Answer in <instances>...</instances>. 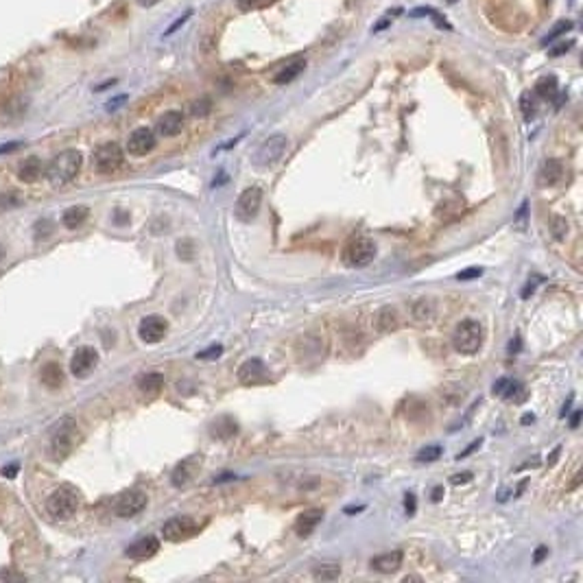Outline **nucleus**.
<instances>
[{
    "mask_svg": "<svg viewBox=\"0 0 583 583\" xmlns=\"http://www.w3.org/2000/svg\"><path fill=\"white\" fill-rule=\"evenodd\" d=\"M83 164V155L81 151L77 149H66L61 151L55 160L48 164V168L44 170V175L48 179L50 186L61 188V186H68V184L79 175V170H81Z\"/></svg>",
    "mask_w": 583,
    "mask_h": 583,
    "instance_id": "f257e3e1",
    "label": "nucleus"
},
{
    "mask_svg": "<svg viewBox=\"0 0 583 583\" xmlns=\"http://www.w3.org/2000/svg\"><path fill=\"white\" fill-rule=\"evenodd\" d=\"M75 442H77V422L72 415H63L61 419L55 422V426L50 431L48 455L55 461H63L72 453Z\"/></svg>",
    "mask_w": 583,
    "mask_h": 583,
    "instance_id": "f03ea898",
    "label": "nucleus"
},
{
    "mask_svg": "<svg viewBox=\"0 0 583 583\" xmlns=\"http://www.w3.org/2000/svg\"><path fill=\"white\" fill-rule=\"evenodd\" d=\"M453 346L459 354L472 356L483 346V326L476 319H463L453 335Z\"/></svg>",
    "mask_w": 583,
    "mask_h": 583,
    "instance_id": "7ed1b4c3",
    "label": "nucleus"
},
{
    "mask_svg": "<svg viewBox=\"0 0 583 583\" xmlns=\"http://www.w3.org/2000/svg\"><path fill=\"white\" fill-rule=\"evenodd\" d=\"M79 509V492L72 485H59L46 500V511L55 520H68Z\"/></svg>",
    "mask_w": 583,
    "mask_h": 583,
    "instance_id": "20e7f679",
    "label": "nucleus"
},
{
    "mask_svg": "<svg viewBox=\"0 0 583 583\" xmlns=\"http://www.w3.org/2000/svg\"><path fill=\"white\" fill-rule=\"evenodd\" d=\"M92 162H95L97 173L101 175H112L118 168L123 166L125 155H123V147L118 142H103L95 149V155H92Z\"/></svg>",
    "mask_w": 583,
    "mask_h": 583,
    "instance_id": "39448f33",
    "label": "nucleus"
},
{
    "mask_svg": "<svg viewBox=\"0 0 583 583\" xmlns=\"http://www.w3.org/2000/svg\"><path fill=\"white\" fill-rule=\"evenodd\" d=\"M374 256H376V245L367 236H352L346 249H343V262L348 267H365V264L374 260Z\"/></svg>",
    "mask_w": 583,
    "mask_h": 583,
    "instance_id": "423d86ee",
    "label": "nucleus"
},
{
    "mask_svg": "<svg viewBox=\"0 0 583 583\" xmlns=\"http://www.w3.org/2000/svg\"><path fill=\"white\" fill-rule=\"evenodd\" d=\"M286 147H288V138L286 136H282V134L269 136L258 147V151L254 155V162L258 166H273L275 162L282 160V155L286 153Z\"/></svg>",
    "mask_w": 583,
    "mask_h": 583,
    "instance_id": "0eeeda50",
    "label": "nucleus"
},
{
    "mask_svg": "<svg viewBox=\"0 0 583 583\" xmlns=\"http://www.w3.org/2000/svg\"><path fill=\"white\" fill-rule=\"evenodd\" d=\"M147 507V494L142 489H127L114 502V513L118 518H134Z\"/></svg>",
    "mask_w": 583,
    "mask_h": 583,
    "instance_id": "6e6552de",
    "label": "nucleus"
},
{
    "mask_svg": "<svg viewBox=\"0 0 583 583\" xmlns=\"http://www.w3.org/2000/svg\"><path fill=\"white\" fill-rule=\"evenodd\" d=\"M199 522L192 520L190 515H177V518H170L164 526H162V535L168 542H184L192 535L199 533Z\"/></svg>",
    "mask_w": 583,
    "mask_h": 583,
    "instance_id": "1a4fd4ad",
    "label": "nucleus"
},
{
    "mask_svg": "<svg viewBox=\"0 0 583 583\" xmlns=\"http://www.w3.org/2000/svg\"><path fill=\"white\" fill-rule=\"evenodd\" d=\"M262 206V190L258 186H249L245 188L236 199V217L238 221H254L258 210Z\"/></svg>",
    "mask_w": 583,
    "mask_h": 583,
    "instance_id": "9d476101",
    "label": "nucleus"
},
{
    "mask_svg": "<svg viewBox=\"0 0 583 583\" xmlns=\"http://www.w3.org/2000/svg\"><path fill=\"white\" fill-rule=\"evenodd\" d=\"M236 376H238V382H241V385L256 387V385H262V382L269 380V369L260 359H249L238 367Z\"/></svg>",
    "mask_w": 583,
    "mask_h": 583,
    "instance_id": "9b49d317",
    "label": "nucleus"
},
{
    "mask_svg": "<svg viewBox=\"0 0 583 583\" xmlns=\"http://www.w3.org/2000/svg\"><path fill=\"white\" fill-rule=\"evenodd\" d=\"M155 131L149 129V127H138L134 129L129 134L127 138V151L129 155H134V157H142V155H147L155 149Z\"/></svg>",
    "mask_w": 583,
    "mask_h": 583,
    "instance_id": "f8f14e48",
    "label": "nucleus"
},
{
    "mask_svg": "<svg viewBox=\"0 0 583 583\" xmlns=\"http://www.w3.org/2000/svg\"><path fill=\"white\" fill-rule=\"evenodd\" d=\"M99 363V352L90 346H81L79 350H75L72 361H70V372L77 378H88L92 369Z\"/></svg>",
    "mask_w": 583,
    "mask_h": 583,
    "instance_id": "ddd939ff",
    "label": "nucleus"
},
{
    "mask_svg": "<svg viewBox=\"0 0 583 583\" xmlns=\"http://www.w3.org/2000/svg\"><path fill=\"white\" fill-rule=\"evenodd\" d=\"M168 333V322L160 315H149L144 317L138 326V335L144 343H160Z\"/></svg>",
    "mask_w": 583,
    "mask_h": 583,
    "instance_id": "4468645a",
    "label": "nucleus"
},
{
    "mask_svg": "<svg viewBox=\"0 0 583 583\" xmlns=\"http://www.w3.org/2000/svg\"><path fill=\"white\" fill-rule=\"evenodd\" d=\"M157 551H160V540L153 535H147V537H140L138 542H134V544H129L125 555L129 560L144 562V560H151Z\"/></svg>",
    "mask_w": 583,
    "mask_h": 583,
    "instance_id": "2eb2a0df",
    "label": "nucleus"
},
{
    "mask_svg": "<svg viewBox=\"0 0 583 583\" xmlns=\"http://www.w3.org/2000/svg\"><path fill=\"white\" fill-rule=\"evenodd\" d=\"M155 129H157V134L164 136V138H173V136L181 134V129H184V114L177 112V110L164 112L160 118H157Z\"/></svg>",
    "mask_w": 583,
    "mask_h": 583,
    "instance_id": "dca6fc26",
    "label": "nucleus"
},
{
    "mask_svg": "<svg viewBox=\"0 0 583 583\" xmlns=\"http://www.w3.org/2000/svg\"><path fill=\"white\" fill-rule=\"evenodd\" d=\"M374 328L382 335L395 333V330L400 328V313H397V308H393V306L378 308L374 315Z\"/></svg>",
    "mask_w": 583,
    "mask_h": 583,
    "instance_id": "f3484780",
    "label": "nucleus"
},
{
    "mask_svg": "<svg viewBox=\"0 0 583 583\" xmlns=\"http://www.w3.org/2000/svg\"><path fill=\"white\" fill-rule=\"evenodd\" d=\"M402 557H404L402 551H389V553H382V555L372 557L369 566H372V571H376L380 575H391L402 566Z\"/></svg>",
    "mask_w": 583,
    "mask_h": 583,
    "instance_id": "a211bd4d",
    "label": "nucleus"
},
{
    "mask_svg": "<svg viewBox=\"0 0 583 583\" xmlns=\"http://www.w3.org/2000/svg\"><path fill=\"white\" fill-rule=\"evenodd\" d=\"M324 520V511L322 509H306V511H302L297 515V520H295V533L299 537H308L317 526H319V522Z\"/></svg>",
    "mask_w": 583,
    "mask_h": 583,
    "instance_id": "6ab92c4d",
    "label": "nucleus"
},
{
    "mask_svg": "<svg viewBox=\"0 0 583 583\" xmlns=\"http://www.w3.org/2000/svg\"><path fill=\"white\" fill-rule=\"evenodd\" d=\"M199 468V459L197 457H188L184 459L181 463H177L173 474H170V483L175 487H186L192 479H195V472Z\"/></svg>",
    "mask_w": 583,
    "mask_h": 583,
    "instance_id": "aec40b11",
    "label": "nucleus"
},
{
    "mask_svg": "<svg viewBox=\"0 0 583 583\" xmlns=\"http://www.w3.org/2000/svg\"><path fill=\"white\" fill-rule=\"evenodd\" d=\"M304 68H306V59H304V57H295L293 61H288L286 66H282V68L273 75V83L286 86V83L293 81V79H297V77L304 72Z\"/></svg>",
    "mask_w": 583,
    "mask_h": 583,
    "instance_id": "412c9836",
    "label": "nucleus"
},
{
    "mask_svg": "<svg viewBox=\"0 0 583 583\" xmlns=\"http://www.w3.org/2000/svg\"><path fill=\"white\" fill-rule=\"evenodd\" d=\"M44 175V164L42 160H39L37 155H31V157H26V160L18 166V177L24 181V184H33L37 181L39 177Z\"/></svg>",
    "mask_w": 583,
    "mask_h": 583,
    "instance_id": "4be33fe9",
    "label": "nucleus"
},
{
    "mask_svg": "<svg viewBox=\"0 0 583 583\" xmlns=\"http://www.w3.org/2000/svg\"><path fill=\"white\" fill-rule=\"evenodd\" d=\"M564 175V166L560 160H546L542 164L540 173H537V184L540 186H555Z\"/></svg>",
    "mask_w": 583,
    "mask_h": 583,
    "instance_id": "5701e85b",
    "label": "nucleus"
},
{
    "mask_svg": "<svg viewBox=\"0 0 583 583\" xmlns=\"http://www.w3.org/2000/svg\"><path fill=\"white\" fill-rule=\"evenodd\" d=\"M39 378H42L44 387H48V389H52V391L59 389V387L63 385V380H66L63 369H61L59 363H46L42 369H39Z\"/></svg>",
    "mask_w": 583,
    "mask_h": 583,
    "instance_id": "b1692460",
    "label": "nucleus"
},
{
    "mask_svg": "<svg viewBox=\"0 0 583 583\" xmlns=\"http://www.w3.org/2000/svg\"><path fill=\"white\" fill-rule=\"evenodd\" d=\"M236 433H238V424L230 415H223V417L215 419L210 426V435L217 437V439H230V437H234Z\"/></svg>",
    "mask_w": 583,
    "mask_h": 583,
    "instance_id": "393cba45",
    "label": "nucleus"
},
{
    "mask_svg": "<svg viewBox=\"0 0 583 583\" xmlns=\"http://www.w3.org/2000/svg\"><path fill=\"white\" fill-rule=\"evenodd\" d=\"M88 217H90V210L86 206H72V208H68L61 215V223L68 230H77V228H81V225L86 223Z\"/></svg>",
    "mask_w": 583,
    "mask_h": 583,
    "instance_id": "a878e982",
    "label": "nucleus"
},
{
    "mask_svg": "<svg viewBox=\"0 0 583 583\" xmlns=\"http://www.w3.org/2000/svg\"><path fill=\"white\" fill-rule=\"evenodd\" d=\"M162 387H164V376L160 372H147L138 378V389L142 393L155 395V393H160Z\"/></svg>",
    "mask_w": 583,
    "mask_h": 583,
    "instance_id": "bb28decb",
    "label": "nucleus"
},
{
    "mask_svg": "<svg viewBox=\"0 0 583 583\" xmlns=\"http://www.w3.org/2000/svg\"><path fill=\"white\" fill-rule=\"evenodd\" d=\"M535 95L542 97V99H553L555 95H557V79H555L553 75L542 77L535 83Z\"/></svg>",
    "mask_w": 583,
    "mask_h": 583,
    "instance_id": "cd10ccee",
    "label": "nucleus"
},
{
    "mask_svg": "<svg viewBox=\"0 0 583 583\" xmlns=\"http://www.w3.org/2000/svg\"><path fill=\"white\" fill-rule=\"evenodd\" d=\"M341 575V566L339 564H319L313 571V577L317 581H335Z\"/></svg>",
    "mask_w": 583,
    "mask_h": 583,
    "instance_id": "c85d7f7f",
    "label": "nucleus"
},
{
    "mask_svg": "<svg viewBox=\"0 0 583 583\" xmlns=\"http://www.w3.org/2000/svg\"><path fill=\"white\" fill-rule=\"evenodd\" d=\"M442 455H444V448L437 446V444H431V446H426V448L419 450L417 457H415V461H417V463H433V461L439 459Z\"/></svg>",
    "mask_w": 583,
    "mask_h": 583,
    "instance_id": "c756f323",
    "label": "nucleus"
},
{
    "mask_svg": "<svg viewBox=\"0 0 583 583\" xmlns=\"http://www.w3.org/2000/svg\"><path fill=\"white\" fill-rule=\"evenodd\" d=\"M549 228H551V234L555 241H564V238L568 236V221L560 215H555L549 223Z\"/></svg>",
    "mask_w": 583,
    "mask_h": 583,
    "instance_id": "7c9ffc66",
    "label": "nucleus"
},
{
    "mask_svg": "<svg viewBox=\"0 0 583 583\" xmlns=\"http://www.w3.org/2000/svg\"><path fill=\"white\" fill-rule=\"evenodd\" d=\"M571 29H573V22H571V20H564V22H560V24H555L553 29L546 33V37L542 39V46H546V44L555 42V39H560L562 35H566Z\"/></svg>",
    "mask_w": 583,
    "mask_h": 583,
    "instance_id": "2f4dec72",
    "label": "nucleus"
},
{
    "mask_svg": "<svg viewBox=\"0 0 583 583\" xmlns=\"http://www.w3.org/2000/svg\"><path fill=\"white\" fill-rule=\"evenodd\" d=\"M413 315H415V319L417 322H431L433 319V306H431V302L426 299H419L417 304H413Z\"/></svg>",
    "mask_w": 583,
    "mask_h": 583,
    "instance_id": "473e14b6",
    "label": "nucleus"
},
{
    "mask_svg": "<svg viewBox=\"0 0 583 583\" xmlns=\"http://www.w3.org/2000/svg\"><path fill=\"white\" fill-rule=\"evenodd\" d=\"M520 110H522L524 121H531V118L535 116V103H533L531 92H524V95L520 97Z\"/></svg>",
    "mask_w": 583,
    "mask_h": 583,
    "instance_id": "72a5a7b5",
    "label": "nucleus"
},
{
    "mask_svg": "<svg viewBox=\"0 0 583 583\" xmlns=\"http://www.w3.org/2000/svg\"><path fill=\"white\" fill-rule=\"evenodd\" d=\"M273 3V0H236V5L241 11L249 13V11H258V9H264V7H269Z\"/></svg>",
    "mask_w": 583,
    "mask_h": 583,
    "instance_id": "f704fd0d",
    "label": "nucleus"
},
{
    "mask_svg": "<svg viewBox=\"0 0 583 583\" xmlns=\"http://www.w3.org/2000/svg\"><path fill=\"white\" fill-rule=\"evenodd\" d=\"M20 204V192L18 190H9L5 192L3 197H0V210H9L13 206H18Z\"/></svg>",
    "mask_w": 583,
    "mask_h": 583,
    "instance_id": "c9c22d12",
    "label": "nucleus"
},
{
    "mask_svg": "<svg viewBox=\"0 0 583 583\" xmlns=\"http://www.w3.org/2000/svg\"><path fill=\"white\" fill-rule=\"evenodd\" d=\"M223 354V346H212L204 352H197V359H201V361H208V359H219V356Z\"/></svg>",
    "mask_w": 583,
    "mask_h": 583,
    "instance_id": "e433bc0d",
    "label": "nucleus"
},
{
    "mask_svg": "<svg viewBox=\"0 0 583 583\" xmlns=\"http://www.w3.org/2000/svg\"><path fill=\"white\" fill-rule=\"evenodd\" d=\"M35 234H37V238H46L48 234H52V223L50 221H39L37 225H35Z\"/></svg>",
    "mask_w": 583,
    "mask_h": 583,
    "instance_id": "4c0bfd02",
    "label": "nucleus"
},
{
    "mask_svg": "<svg viewBox=\"0 0 583 583\" xmlns=\"http://www.w3.org/2000/svg\"><path fill=\"white\" fill-rule=\"evenodd\" d=\"M208 112H210V101L201 99V101L192 103V116H206Z\"/></svg>",
    "mask_w": 583,
    "mask_h": 583,
    "instance_id": "58836bf2",
    "label": "nucleus"
},
{
    "mask_svg": "<svg viewBox=\"0 0 583 583\" xmlns=\"http://www.w3.org/2000/svg\"><path fill=\"white\" fill-rule=\"evenodd\" d=\"M479 275H483V269H481V267H470L468 271H461V273L457 275V280H472V277H479Z\"/></svg>",
    "mask_w": 583,
    "mask_h": 583,
    "instance_id": "ea45409f",
    "label": "nucleus"
},
{
    "mask_svg": "<svg viewBox=\"0 0 583 583\" xmlns=\"http://www.w3.org/2000/svg\"><path fill=\"white\" fill-rule=\"evenodd\" d=\"M470 481H472V472H463V474H455V476H453V485L470 483Z\"/></svg>",
    "mask_w": 583,
    "mask_h": 583,
    "instance_id": "a19ab883",
    "label": "nucleus"
},
{
    "mask_svg": "<svg viewBox=\"0 0 583 583\" xmlns=\"http://www.w3.org/2000/svg\"><path fill=\"white\" fill-rule=\"evenodd\" d=\"M404 507H406V513H408V515H413V513H415V496H413V494H406V498H404Z\"/></svg>",
    "mask_w": 583,
    "mask_h": 583,
    "instance_id": "79ce46f5",
    "label": "nucleus"
},
{
    "mask_svg": "<svg viewBox=\"0 0 583 583\" xmlns=\"http://www.w3.org/2000/svg\"><path fill=\"white\" fill-rule=\"evenodd\" d=\"M190 16H192V11H186V13H184V16H181V18H179V20L175 22V24H173V26H170V29H168V31H166L164 35H170V33H173L175 29H179V26H181L184 22H186V20H188Z\"/></svg>",
    "mask_w": 583,
    "mask_h": 583,
    "instance_id": "37998d69",
    "label": "nucleus"
},
{
    "mask_svg": "<svg viewBox=\"0 0 583 583\" xmlns=\"http://www.w3.org/2000/svg\"><path fill=\"white\" fill-rule=\"evenodd\" d=\"M546 555H549V549H546V546H537V551H535V555H533V562L540 564L542 560L546 557Z\"/></svg>",
    "mask_w": 583,
    "mask_h": 583,
    "instance_id": "c03bdc74",
    "label": "nucleus"
},
{
    "mask_svg": "<svg viewBox=\"0 0 583 583\" xmlns=\"http://www.w3.org/2000/svg\"><path fill=\"white\" fill-rule=\"evenodd\" d=\"M571 46H573V42H566V44H562V46H557V48H553V50H551V55H553V57H557V55H562V52H564V50H568Z\"/></svg>",
    "mask_w": 583,
    "mask_h": 583,
    "instance_id": "a18cd8bd",
    "label": "nucleus"
},
{
    "mask_svg": "<svg viewBox=\"0 0 583 583\" xmlns=\"http://www.w3.org/2000/svg\"><path fill=\"white\" fill-rule=\"evenodd\" d=\"M481 444H483V439H476V442H472V446H470L468 450H463V453L459 455V459H463V457H468V455L472 453V450H476V448H479Z\"/></svg>",
    "mask_w": 583,
    "mask_h": 583,
    "instance_id": "49530a36",
    "label": "nucleus"
},
{
    "mask_svg": "<svg viewBox=\"0 0 583 583\" xmlns=\"http://www.w3.org/2000/svg\"><path fill=\"white\" fill-rule=\"evenodd\" d=\"M18 470H20V466H18V463H13V466L3 468V474H5V476H9V479H11L13 474H18Z\"/></svg>",
    "mask_w": 583,
    "mask_h": 583,
    "instance_id": "de8ad7c7",
    "label": "nucleus"
},
{
    "mask_svg": "<svg viewBox=\"0 0 583 583\" xmlns=\"http://www.w3.org/2000/svg\"><path fill=\"white\" fill-rule=\"evenodd\" d=\"M22 144L20 142H11V144H5V147H0V153H9V151H16V149H20Z\"/></svg>",
    "mask_w": 583,
    "mask_h": 583,
    "instance_id": "09e8293b",
    "label": "nucleus"
},
{
    "mask_svg": "<svg viewBox=\"0 0 583 583\" xmlns=\"http://www.w3.org/2000/svg\"><path fill=\"white\" fill-rule=\"evenodd\" d=\"M533 290H535V282H528V284H526V288L522 290V297H524V299H528V295H533Z\"/></svg>",
    "mask_w": 583,
    "mask_h": 583,
    "instance_id": "8fccbe9b",
    "label": "nucleus"
},
{
    "mask_svg": "<svg viewBox=\"0 0 583 583\" xmlns=\"http://www.w3.org/2000/svg\"><path fill=\"white\" fill-rule=\"evenodd\" d=\"M560 453H562V448L557 446V448H555V450H553V453H551V457H549V466H555V461H557V457H560Z\"/></svg>",
    "mask_w": 583,
    "mask_h": 583,
    "instance_id": "3c124183",
    "label": "nucleus"
},
{
    "mask_svg": "<svg viewBox=\"0 0 583 583\" xmlns=\"http://www.w3.org/2000/svg\"><path fill=\"white\" fill-rule=\"evenodd\" d=\"M518 350H520V337H515V341L509 343V354H515Z\"/></svg>",
    "mask_w": 583,
    "mask_h": 583,
    "instance_id": "603ef678",
    "label": "nucleus"
},
{
    "mask_svg": "<svg viewBox=\"0 0 583 583\" xmlns=\"http://www.w3.org/2000/svg\"><path fill=\"white\" fill-rule=\"evenodd\" d=\"M157 3H162V0H138L140 7H155Z\"/></svg>",
    "mask_w": 583,
    "mask_h": 583,
    "instance_id": "864d4df0",
    "label": "nucleus"
},
{
    "mask_svg": "<svg viewBox=\"0 0 583 583\" xmlns=\"http://www.w3.org/2000/svg\"><path fill=\"white\" fill-rule=\"evenodd\" d=\"M442 496H444V487H435V489H433V500H435V502L442 500Z\"/></svg>",
    "mask_w": 583,
    "mask_h": 583,
    "instance_id": "5fc2aeb1",
    "label": "nucleus"
},
{
    "mask_svg": "<svg viewBox=\"0 0 583 583\" xmlns=\"http://www.w3.org/2000/svg\"><path fill=\"white\" fill-rule=\"evenodd\" d=\"M579 419H581V411H575V415L571 419V428H577L579 426Z\"/></svg>",
    "mask_w": 583,
    "mask_h": 583,
    "instance_id": "6e6d98bb",
    "label": "nucleus"
},
{
    "mask_svg": "<svg viewBox=\"0 0 583 583\" xmlns=\"http://www.w3.org/2000/svg\"><path fill=\"white\" fill-rule=\"evenodd\" d=\"M533 419H535L533 415H528V413H526V415L522 417V424H528V422H533Z\"/></svg>",
    "mask_w": 583,
    "mask_h": 583,
    "instance_id": "4d7b16f0",
    "label": "nucleus"
},
{
    "mask_svg": "<svg viewBox=\"0 0 583 583\" xmlns=\"http://www.w3.org/2000/svg\"><path fill=\"white\" fill-rule=\"evenodd\" d=\"M408 581H419V577H404V583H408Z\"/></svg>",
    "mask_w": 583,
    "mask_h": 583,
    "instance_id": "13d9d810",
    "label": "nucleus"
},
{
    "mask_svg": "<svg viewBox=\"0 0 583 583\" xmlns=\"http://www.w3.org/2000/svg\"><path fill=\"white\" fill-rule=\"evenodd\" d=\"M0 258H3V249H0Z\"/></svg>",
    "mask_w": 583,
    "mask_h": 583,
    "instance_id": "bf43d9fd",
    "label": "nucleus"
},
{
    "mask_svg": "<svg viewBox=\"0 0 583 583\" xmlns=\"http://www.w3.org/2000/svg\"><path fill=\"white\" fill-rule=\"evenodd\" d=\"M448 3H457V0H448Z\"/></svg>",
    "mask_w": 583,
    "mask_h": 583,
    "instance_id": "052dcab7",
    "label": "nucleus"
}]
</instances>
